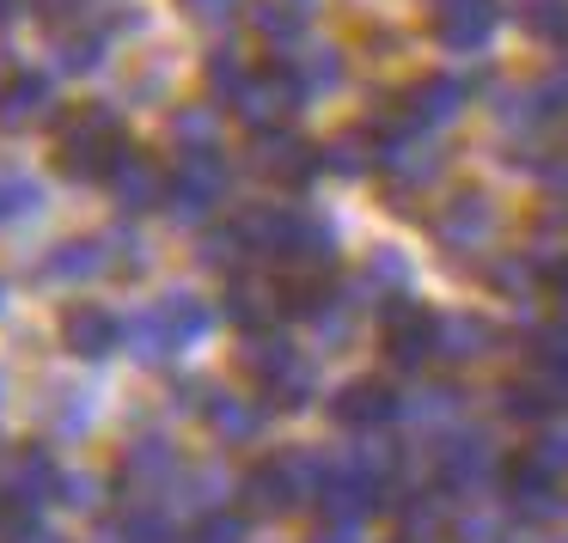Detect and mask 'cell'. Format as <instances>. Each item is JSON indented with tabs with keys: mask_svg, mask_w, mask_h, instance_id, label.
<instances>
[{
	"mask_svg": "<svg viewBox=\"0 0 568 543\" xmlns=\"http://www.w3.org/2000/svg\"><path fill=\"white\" fill-rule=\"evenodd\" d=\"M123 153H129L123 123H116V111H104V104L74 111L62 123V141H55V165H62V177H74V184L111 177L116 165H123Z\"/></svg>",
	"mask_w": 568,
	"mask_h": 543,
	"instance_id": "6da1fadb",
	"label": "cell"
},
{
	"mask_svg": "<svg viewBox=\"0 0 568 543\" xmlns=\"http://www.w3.org/2000/svg\"><path fill=\"white\" fill-rule=\"evenodd\" d=\"M318 489H324V458L312 452H275L245 477V501L257 513H300L306 501H318Z\"/></svg>",
	"mask_w": 568,
	"mask_h": 543,
	"instance_id": "7a4b0ae2",
	"label": "cell"
},
{
	"mask_svg": "<svg viewBox=\"0 0 568 543\" xmlns=\"http://www.w3.org/2000/svg\"><path fill=\"white\" fill-rule=\"evenodd\" d=\"M245 372L257 379V391L270 397L275 409H306L312 403V385H318V379H312V367L294 355V342H282V336H270V330L245 342Z\"/></svg>",
	"mask_w": 568,
	"mask_h": 543,
	"instance_id": "3957f363",
	"label": "cell"
},
{
	"mask_svg": "<svg viewBox=\"0 0 568 543\" xmlns=\"http://www.w3.org/2000/svg\"><path fill=\"white\" fill-rule=\"evenodd\" d=\"M226 196V160L214 147H184V160H178L172 172V214L178 221H202L209 208H221Z\"/></svg>",
	"mask_w": 568,
	"mask_h": 543,
	"instance_id": "277c9868",
	"label": "cell"
},
{
	"mask_svg": "<svg viewBox=\"0 0 568 543\" xmlns=\"http://www.w3.org/2000/svg\"><path fill=\"white\" fill-rule=\"evenodd\" d=\"M495 226H501V214H495V196H483V189H453L446 208L434 214V238L446 250H483Z\"/></svg>",
	"mask_w": 568,
	"mask_h": 543,
	"instance_id": "5b68a950",
	"label": "cell"
},
{
	"mask_svg": "<svg viewBox=\"0 0 568 543\" xmlns=\"http://www.w3.org/2000/svg\"><path fill=\"white\" fill-rule=\"evenodd\" d=\"M300 104H306V92H300V80H294V68H270V74H251L245 86H239V99H233V111L245 116L251 129H275L282 116H294Z\"/></svg>",
	"mask_w": 568,
	"mask_h": 543,
	"instance_id": "8992f818",
	"label": "cell"
},
{
	"mask_svg": "<svg viewBox=\"0 0 568 543\" xmlns=\"http://www.w3.org/2000/svg\"><path fill=\"white\" fill-rule=\"evenodd\" d=\"M385 355H392L397 367H428V360L440 355V318L409 306V299H392V306H385Z\"/></svg>",
	"mask_w": 568,
	"mask_h": 543,
	"instance_id": "52a82bcc",
	"label": "cell"
},
{
	"mask_svg": "<svg viewBox=\"0 0 568 543\" xmlns=\"http://www.w3.org/2000/svg\"><path fill=\"white\" fill-rule=\"evenodd\" d=\"M55 489H62V470H55V458L43 452V445H19V452L0 458V501L38 513Z\"/></svg>",
	"mask_w": 568,
	"mask_h": 543,
	"instance_id": "ba28073f",
	"label": "cell"
},
{
	"mask_svg": "<svg viewBox=\"0 0 568 543\" xmlns=\"http://www.w3.org/2000/svg\"><path fill=\"white\" fill-rule=\"evenodd\" d=\"M397 409H404V397L385 379H348L343 391L331 397V421L348 433H379L385 421H397Z\"/></svg>",
	"mask_w": 568,
	"mask_h": 543,
	"instance_id": "9c48e42d",
	"label": "cell"
},
{
	"mask_svg": "<svg viewBox=\"0 0 568 543\" xmlns=\"http://www.w3.org/2000/svg\"><path fill=\"white\" fill-rule=\"evenodd\" d=\"M62 342H68V355H80V360H104L123 342V324H116V311L80 299V306L62 311Z\"/></svg>",
	"mask_w": 568,
	"mask_h": 543,
	"instance_id": "30bf717a",
	"label": "cell"
},
{
	"mask_svg": "<svg viewBox=\"0 0 568 543\" xmlns=\"http://www.w3.org/2000/svg\"><path fill=\"white\" fill-rule=\"evenodd\" d=\"M495 31V0H434V38L446 50H483Z\"/></svg>",
	"mask_w": 568,
	"mask_h": 543,
	"instance_id": "8fae6325",
	"label": "cell"
},
{
	"mask_svg": "<svg viewBox=\"0 0 568 543\" xmlns=\"http://www.w3.org/2000/svg\"><path fill=\"white\" fill-rule=\"evenodd\" d=\"M501 482H507L514 513H526V519H550L556 506H562V494H556V482H562V477H550V470H544L531 452H519L514 464L501 470Z\"/></svg>",
	"mask_w": 568,
	"mask_h": 543,
	"instance_id": "7c38bea8",
	"label": "cell"
},
{
	"mask_svg": "<svg viewBox=\"0 0 568 543\" xmlns=\"http://www.w3.org/2000/svg\"><path fill=\"white\" fill-rule=\"evenodd\" d=\"M111 196H116V208H129V214H141V208H160L165 196H172V177L160 172V165L148 160V153H123V165H116L111 177Z\"/></svg>",
	"mask_w": 568,
	"mask_h": 543,
	"instance_id": "4fadbf2b",
	"label": "cell"
},
{
	"mask_svg": "<svg viewBox=\"0 0 568 543\" xmlns=\"http://www.w3.org/2000/svg\"><path fill=\"white\" fill-rule=\"evenodd\" d=\"M178 470H184V464H178V445H172V440H160V433H141V440L123 452L116 477H123L129 489H141V494H148V489H172V477H178Z\"/></svg>",
	"mask_w": 568,
	"mask_h": 543,
	"instance_id": "5bb4252c",
	"label": "cell"
},
{
	"mask_svg": "<svg viewBox=\"0 0 568 543\" xmlns=\"http://www.w3.org/2000/svg\"><path fill=\"white\" fill-rule=\"evenodd\" d=\"M50 104H55V92H50V80H43V74L0 68V123H13V129L43 123V116H50Z\"/></svg>",
	"mask_w": 568,
	"mask_h": 543,
	"instance_id": "9a60e30c",
	"label": "cell"
},
{
	"mask_svg": "<svg viewBox=\"0 0 568 543\" xmlns=\"http://www.w3.org/2000/svg\"><path fill=\"white\" fill-rule=\"evenodd\" d=\"M397 104H404V116L422 129V135H434V129H446L458 111H465V80H446V74L440 80H422V86L404 92Z\"/></svg>",
	"mask_w": 568,
	"mask_h": 543,
	"instance_id": "2e32d148",
	"label": "cell"
},
{
	"mask_svg": "<svg viewBox=\"0 0 568 543\" xmlns=\"http://www.w3.org/2000/svg\"><path fill=\"white\" fill-rule=\"evenodd\" d=\"M489 470H495V458L477 433H453V440L440 445V482L446 489H483Z\"/></svg>",
	"mask_w": 568,
	"mask_h": 543,
	"instance_id": "e0dca14e",
	"label": "cell"
},
{
	"mask_svg": "<svg viewBox=\"0 0 568 543\" xmlns=\"http://www.w3.org/2000/svg\"><path fill=\"white\" fill-rule=\"evenodd\" d=\"M202 416H209V428L221 433L226 445L257 440V428H263V409H257V403H245L239 391H209V397H202Z\"/></svg>",
	"mask_w": 568,
	"mask_h": 543,
	"instance_id": "ac0fdd59",
	"label": "cell"
},
{
	"mask_svg": "<svg viewBox=\"0 0 568 543\" xmlns=\"http://www.w3.org/2000/svg\"><path fill=\"white\" fill-rule=\"evenodd\" d=\"M226 318H233L245 336H263L275 318H282V294L263 287V281H233L226 287Z\"/></svg>",
	"mask_w": 568,
	"mask_h": 543,
	"instance_id": "d6986e66",
	"label": "cell"
},
{
	"mask_svg": "<svg viewBox=\"0 0 568 543\" xmlns=\"http://www.w3.org/2000/svg\"><path fill=\"white\" fill-rule=\"evenodd\" d=\"M172 519L160 513V506H129V513L104 519L99 531H92V543H172Z\"/></svg>",
	"mask_w": 568,
	"mask_h": 543,
	"instance_id": "ffe728a7",
	"label": "cell"
},
{
	"mask_svg": "<svg viewBox=\"0 0 568 543\" xmlns=\"http://www.w3.org/2000/svg\"><path fill=\"white\" fill-rule=\"evenodd\" d=\"M257 165L270 177H282V184H306L312 177V147L300 135H275V129H263V141H257Z\"/></svg>",
	"mask_w": 568,
	"mask_h": 543,
	"instance_id": "44dd1931",
	"label": "cell"
},
{
	"mask_svg": "<svg viewBox=\"0 0 568 543\" xmlns=\"http://www.w3.org/2000/svg\"><path fill=\"white\" fill-rule=\"evenodd\" d=\"M306 19H312V0H257V31L263 43H282L294 50L306 38Z\"/></svg>",
	"mask_w": 568,
	"mask_h": 543,
	"instance_id": "7402d4cb",
	"label": "cell"
},
{
	"mask_svg": "<svg viewBox=\"0 0 568 543\" xmlns=\"http://www.w3.org/2000/svg\"><path fill=\"white\" fill-rule=\"evenodd\" d=\"M123 348H129L135 360H148V367H160V360L178 355V342H172V330H165L160 306H153V311H135V318L123 324Z\"/></svg>",
	"mask_w": 568,
	"mask_h": 543,
	"instance_id": "603a6c76",
	"label": "cell"
},
{
	"mask_svg": "<svg viewBox=\"0 0 568 543\" xmlns=\"http://www.w3.org/2000/svg\"><path fill=\"white\" fill-rule=\"evenodd\" d=\"M104 263H111L104 238H68V245H55V250H50L43 275H55V281H87V275H99Z\"/></svg>",
	"mask_w": 568,
	"mask_h": 543,
	"instance_id": "cb8c5ba5",
	"label": "cell"
},
{
	"mask_svg": "<svg viewBox=\"0 0 568 543\" xmlns=\"http://www.w3.org/2000/svg\"><path fill=\"white\" fill-rule=\"evenodd\" d=\"M160 318H165V330H172L178 348H190V342L209 336V306H202L196 294H165L160 299Z\"/></svg>",
	"mask_w": 568,
	"mask_h": 543,
	"instance_id": "d4e9b609",
	"label": "cell"
},
{
	"mask_svg": "<svg viewBox=\"0 0 568 543\" xmlns=\"http://www.w3.org/2000/svg\"><path fill=\"white\" fill-rule=\"evenodd\" d=\"M489 324L483 318H470V311H446L440 318V355L446 360H470V355H483L489 348Z\"/></svg>",
	"mask_w": 568,
	"mask_h": 543,
	"instance_id": "484cf974",
	"label": "cell"
},
{
	"mask_svg": "<svg viewBox=\"0 0 568 543\" xmlns=\"http://www.w3.org/2000/svg\"><path fill=\"white\" fill-rule=\"evenodd\" d=\"M287 68H294V80H300V92H306V99L343 86V55H336V50H300Z\"/></svg>",
	"mask_w": 568,
	"mask_h": 543,
	"instance_id": "4316f807",
	"label": "cell"
},
{
	"mask_svg": "<svg viewBox=\"0 0 568 543\" xmlns=\"http://www.w3.org/2000/svg\"><path fill=\"white\" fill-rule=\"evenodd\" d=\"M55 55H62L68 74H87L104 62V31H55Z\"/></svg>",
	"mask_w": 568,
	"mask_h": 543,
	"instance_id": "83f0119b",
	"label": "cell"
},
{
	"mask_svg": "<svg viewBox=\"0 0 568 543\" xmlns=\"http://www.w3.org/2000/svg\"><path fill=\"white\" fill-rule=\"evenodd\" d=\"M519 25H526L531 38L562 43L568 38V0H519Z\"/></svg>",
	"mask_w": 568,
	"mask_h": 543,
	"instance_id": "f1b7e54d",
	"label": "cell"
},
{
	"mask_svg": "<svg viewBox=\"0 0 568 543\" xmlns=\"http://www.w3.org/2000/svg\"><path fill=\"white\" fill-rule=\"evenodd\" d=\"M556 403H562V397H556L550 385H507V391H501V409L514 421H544Z\"/></svg>",
	"mask_w": 568,
	"mask_h": 543,
	"instance_id": "f546056e",
	"label": "cell"
},
{
	"mask_svg": "<svg viewBox=\"0 0 568 543\" xmlns=\"http://www.w3.org/2000/svg\"><path fill=\"white\" fill-rule=\"evenodd\" d=\"M245 80H251V68H245V62H239V55H233V50H214V55H209V86H214V92H221V99H226V104H233V99H239V86H245Z\"/></svg>",
	"mask_w": 568,
	"mask_h": 543,
	"instance_id": "4dcf8cb0",
	"label": "cell"
},
{
	"mask_svg": "<svg viewBox=\"0 0 568 543\" xmlns=\"http://www.w3.org/2000/svg\"><path fill=\"white\" fill-rule=\"evenodd\" d=\"M184 543H245V519H233V513H202L196 531H190Z\"/></svg>",
	"mask_w": 568,
	"mask_h": 543,
	"instance_id": "1f68e13d",
	"label": "cell"
},
{
	"mask_svg": "<svg viewBox=\"0 0 568 543\" xmlns=\"http://www.w3.org/2000/svg\"><path fill=\"white\" fill-rule=\"evenodd\" d=\"M172 489H178V501H190V506H209L214 494H221V477H214L209 464H202V470H178V477H172Z\"/></svg>",
	"mask_w": 568,
	"mask_h": 543,
	"instance_id": "d6a6232c",
	"label": "cell"
},
{
	"mask_svg": "<svg viewBox=\"0 0 568 543\" xmlns=\"http://www.w3.org/2000/svg\"><path fill=\"white\" fill-rule=\"evenodd\" d=\"M38 208V184L31 177H0V214L13 221V214H31Z\"/></svg>",
	"mask_w": 568,
	"mask_h": 543,
	"instance_id": "836d02e7",
	"label": "cell"
},
{
	"mask_svg": "<svg viewBox=\"0 0 568 543\" xmlns=\"http://www.w3.org/2000/svg\"><path fill=\"white\" fill-rule=\"evenodd\" d=\"M531 355L562 379V372H568V330H538V336H531Z\"/></svg>",
	"mask_w": 568,
	"mask_h": 543,
	"instance_id": "e575fe53",
	"label": "cell"
},
{
	"mask_svg": "<svg viewBox=\"0 0 568 543\" xmlns=\"http://www.w3.org/2000/svg\"><path fill=\"white\" fill-rule=\"evenodd\" d=\"M434 531H440V513H434V501H409V506H404V537L422 543V537H434Z\"/></svg>",
	"mask_w": 568,
	"mask_h": 543,
	"instance_id": "d590c367",
	"label": "cell"
},
{
	"mask_svg": "<svg viewBox=\"0 0 568 543\" xmlns=\"http://www.w3.org/2000/svg\"><path fill=\"white\" fill-rule=\"evenodd\" d=\"M531 458H538L544 470H550V477H568V440H556V433H544V440H531L526 445Z\"/></svg>",
	"mask_w": 568,
	"mask_h": 543,
	"instance_id": "8d00e7d4",
	"label": "cell"
},
{
	"mask_svg": "<svg viewBox=\"0 0 568 543\" xmlns=\"http://www.w3.org/2000/svg\"><path fill=\"white\" fill-rule=\"evenodd\" d=\"M367 275H373V281H385V287H404V281H409V263L397 257V250H373Z\"/></svg>",
	"mask_w": 568,
	"mask_h": 543,
	"instance_id": "74e56055",
	"label": "cell"
},
{
	"mask_svg": "<svg viewBox=\"0 0 568 543\" xmlns=\"http://www.w3.org/2000/svg\"><path fill=\"white\" fill-rule=\"evenodd\" d=\"M55 501H68V506H92V501H99V482H92V477H62Z\"/></svg>",
	"mask_w": 568,
	"mask_h": 543,
	"instance_id": "f35d334b",
	"label": "cell"
},
{
	"mask_svg": "<svg viewBox=\"0 0 568 543\" xmlns=\"http://www.w3.org/2000/svg\"><path fill=\"white\" fill-rule=\"evenodd\" d=\"M184 7H190V19H202V25H221V19L239 13V0H184Z\"/></svg>",
	"mask_w": 568,
	"mask_h": 543,
	"instance_id": "ab89813d",
	"label": "cell"
},
{
	"mask_svg": "<svg viewBox=\"0 0 568 543\" xmlns=\"http://www.w3.org/2000/svg\"><path fill=\"white\" fill-rule=\"evenodd\" d=\"M550 287H556V299H562V311H568V257L550 269Z\"/></svg>",
	"mask_w": 568,
	"mask_h": 543,
	"instance_id": "60d3db41",
	"label": "cell"
},
{
	"mask_svg": "<svg viewBox=\"0 0 568 543\" xmlns=\"http://www.w3.org/2000/svg\"><path fill=\"white\" fill-rule=\"evenodd\" d=\"M7 13H13V7H7V0H0V19H7Z\"/></svg>",
	"mask_w": 568,
	"mask_h": 543,
	"instance_id": "b9f144b4",
	"label": "cell"
},
{
	"mask_svg": "<svg viewBox=\"0 0 568 543\" xmlns=\"http://www.w3.org/2000/svg\"><path fill=\"white\" fill-rule=\"evenodd\" d=\"M0 306H7V287H0Z\"/></svg>",
	"mask_w": 568,
	"mask_h": 543,
	"instance_id": "7bdbcfd3",
	"label": "cell"
},
{
	"mask_svg": "<svg viewBox=\"0 0 568 543\" xmlns=\"http://www.w3.org/2000/svg\"><path fill=\"white\" fill-rule=\"evenodd\" d=\"M0 221H7V214H0Z\"/></svg>",
	"mask_w": 568,
	"mask_h": 543,
	"instance_id": "ee69618b",
	"label": "cell"
}]
</instances>
